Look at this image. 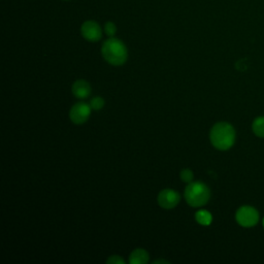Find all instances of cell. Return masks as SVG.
Listing matches in <instances>:
<instances>
[{
  "label": "cell",
  "instance_id": "1",
  "mask_svg": "<svg viewBox=\"0 0 264 264\" xmlns=\"http://www.w3.org/2000/svg\"><path fill=\"white\" fill-rule=\"evenodd\" d=\"M210 138L212 145L221 151H226L233 146L235 140L234 128L228 123H217L211 130Z\"/></svg>",
  "mask_w": 264,
  "mask_h": 264
},
{
  "label": "cell",
  "instance_id": "2",
  "mask_svg": "<svg viewBox=\"0 0 264 264\" xmlns=\"http://www.w3.org/2000/svg\"><path fill=\"white\" fill-rule=\"evenodd\" d=\"M101 53L104 60L115 66L124 64L128 58V52L124 42L115 37H111L103 42Z\"/></svg>",
  "mask_w": 264,
  "mask_h": 264
},
{
  "label": "cell",
  "instance_id": "3",
  "mask_svg": "<svg viewBox=\"0 0 264 264\" xmlns=\"http://www.w3.org/2000/svg\"><path fill=\"white\" fill-rule=\"evenodd\" d=\"M184 196L190 206L199 207L210 200L211 190L202 182H191L186 187Z\"/></svg>",
  "mask_w": 264,
  "mask_h": 264
},
{
  "label": "cell",
  "instance_id": "4",
  "mask_svg": "<svg viewBox=\"0 0 264 264\" xmlns=\"http://www.w3.org/2000/svg\"><path fill=\"white\" fill-rule=\"evenodd\" d=\"M237 223L243 227L255 226L259 220L258 212L251 206H241L235 215Z\"/></svg>",
  "mask_w": 264,
  "mask_h": 264
},
{
  "label": "cell",
  "instance_id": "5",
  "mask_svg": "<svg viewBox=\"0 0 264 264\" xmlns=\"http://www.w3.org/2000/svg\"><path fill=\"white\" fill-rule=\"evenodd\" d=\"M91 106L90 104H87L86 102H76L70 108L69 118L71 122L76 125H82L86 121L89 119L91 114Z\"/></svg>",
  "mask_w": 264,
  "mask_h": 264
},
{
  "label": "cell",
  "instance_id": "6",
  "mask_svg": "<svg viewBox=\"0 0 264 264\" xmlns=\"http://www.w3.org/2000/svg\"><path fill=\"white\" fill-rule=\"evenodd\" d=\"M157 200L162 208H165V210H171V208L175 207L179 204L181 200V196L173 189H163L158 194Z\"/></svg>",
  "mask_w": 264,
  "mask_h": 264
},
{
  "label": "cell",
  "instance_id": "7",
  "mask_svg": "<svg viewBox=\"0 0 264 264\" xmlns=\"http://www.w3.org/2000/svg\"><path fill=\"white\" fill-rule=\"evenodd\" d=\"M82 35L89 41H98L102 36V30L95 21H86L81 28Z\"/></svg>",
  "mask_w": 264,
  "mask_h": 264
},
{
  "label": "cell",
  "instance_id": "8",
  "mask_svg": "<svg viewBox=\"0 0 264 264\" xmlns=\"http://www.w3.org/2000/svg\"><path fill=\"white\" fill-rule=\"evenodd\" d=\"M72 94L80 99H85L91 94V86L85 80H79L73 83L71 87Z\"/></svg>",
  "mask_w": 264,
  "mask_h": 264
},
{
  "label": "cell",
  "instance_id": "9",
  "mask_svg": "<svg viewBox=\"0 0 264 264\" xmlns=\"http://www.w3.org/2000/svg\"><path fill=\"white\" fill-rule=\"evenodd\" d=\"M149 253L144 249H135L129 256L130 264H146L149 261Z\"/></svg>",
  "mask_w": 264,
  "mask_h": 264
},
{
  "label": "cell",
  "instance_id": "10",
  "mask_svg": "<svg viewBox=\"0 0 264 264\" xmlns=\"http://www.w3.org/2000/svg\"><path fill=\"white\" fill-rule=\"evenodd\" d=\"M195 219L198 223H199L200 225H203V226L210 225L212 223V220H213L211 213L207 212V211H204V210L198 211L195 215Z\"/></svg>",
  "mask_w": 264,
  "mask_h": 264
},
{
  "label": "cell",
  "instance_id": "11",
  "mask_svg": "<svg viewBox=\"0 0 264 264\" xmlns=\"http://www.w3.org/2000/svg\"><path fill=\"white\" fill-rule=\"evenodd\" d=\"M253 131L257 136L264 137V117L257 118L253 123Z\"/></svg>",
  "mask_w": 264,
  "mask_h": 264
},
{
  "label": "cell",
  "instance_id": "12",
  "mask_svg": "<svg viewBox=\"0 0 264 264\" xmlns=\"http://www.w3.org/2000/svg\"><path fill=\"white\" fill-rule=\"evenodd\" d=\"M90 106L94 111H100L102 107L104 106V100L102 97H94L91 99L90 101Z\"/></svg>",
  "mask_w": 264,
  "mask_h": 264
},
{
  "label": "cell",
  "instance_id": "13",
  "mask_svg": "<svg viewBox=\"0 0 264 264\" xmlns=\"http://www.w3.org/2000/svg\"><path fill=\"white\" fill-rule=\"evenodd\" d=\"M181 180L187 184H189L191 182H193V179H194V174H193V171L189 168H185L181 171Z\"/></svg>",
  "mask_w": 264,
  "mask_h": 264
},
{
  "label": "cell",
  "instance_id": "14",
  "mask_svg": "<svg viewBox=\"0 0 264 264\" xmlns=\"http://www.w3.org/2000/svg\"><path fill=\"white\" fill-rule=\"evenodd\" d=\"M104 31L106 33V35H108L109 37H113L116 34L117 31V27L116 25L113 23V22H107L104 26Z\"/></svg>",
  "mask_w": 264,
  "mask_h": 264
},
{
  "label": "cell",
  "instance_id": "15",
  "mask_svg": "<svg viewBox=\"0 0 264 264\" xmlns=\"http://www.w3.org/2000/svg\"><path fill=\"white\" fill-rule=\"evenodd\" d=\"M107 263H111V264H125V260L121 258L120 256H111L107 260H106Z\"/></svg>",
  "mask_w": 264,
  "mask_h": 264
},
{
  "label": "cell",
  "instance_id": "16",
  "mask_svg": "<svg viewBox=\"0 0 264 264\" xmlns=\"http://www.w3.org/2000/svg\"><path fill=\"white\" fill-rule=\"evenodd\" d=\"M153 263L154 264H156V263H169V261H166V260H155Z\"/></svg>",
  "mask_w": 264,
  "mask_h": 264
},
{
  "label": "cell",
  "instance_id": "17",
  "mask_svg": "<svg viewBox=\"0 0 264 264\" xmlns=\"http://www.w3.org/2000/svg\"><path fill=\"white\" fill-rule=\"evenodd\" d=\"M263 226H264V220H263Z\"/></svg>",
  "mask_w": 264,
  "mask_h": 264
}]
</instances>
